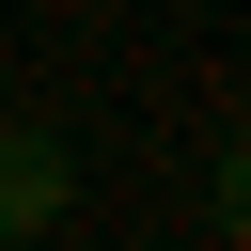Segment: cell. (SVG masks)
I'll use <instances>...</instances> for the list:
<instances>
[{"label":"cell","mask_w":251,"mask_h":251,"mask_svg":"<svg viewBox=\"0 0 251 251\" xmlns=\"http://www.w3.org/2000/svg\"><path fill=\"white\" fill-rule=\"evenodd\" d=\"M204 220H220V235H235V251H251V126H235V141H220V173H204Z\"/></svg>","instance_id":"cell-2"},{"label":"cell","mask_w":251,"mask_h":251,"mask_svg":"<svg viewBox=\"0 0 251 251\" xmlns=\"http://www.w3.org/2000/svg\"><path fill=\"white\" fill-rule=\"evenodd\" d=\"M63 204H78V157H63L31 110H0V251H16V235H47Z\"/></svg>","instance_id":"cell-1"}]
</instances>
